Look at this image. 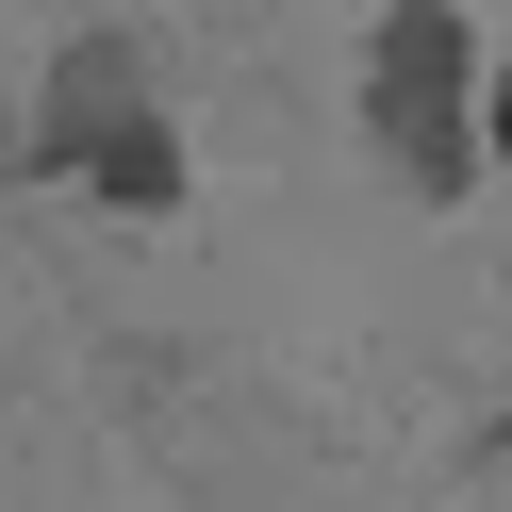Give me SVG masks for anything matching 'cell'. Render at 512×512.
<instances>
[{
  "label": "cell",
  "mask_w": 512,
  "mask_h": 512,
  "mask_svg": "<svg viewBox=\"0 0 512 512\" xmlns=\"http://www.w3.org/2000/svg\"><path fill=\"white\" fill-rule=\"evenodd\" d=\"M17 182H100L116 215H182V133H166V100H149V50L116 34V17H83L67 50H50V83H34V133L0 149Z\"/></svg>",
  "instance_id": "6da1fadb"
},
{
  "label": "cell",
  "mask_w": 512,
  "mask_h": 512,
  "mask_svg": "<svg viewBox=\"0 0 512 512\" xmlns=\"http://www.w3.org/2000/svg\"><path fill=\"white\" fill-rule=\"evenodd\" d=\"M364 133H380V166H397L413 199H463L479 182V34H463V0H380Z\"/></svg>",
  "instance_id": "7a4b0ae2"
},
{
  "label": "cell",
  "mask_w": 512,
  "mask_h": 512,
  "mask_svg": "<svg viewBox=\"0 0 512 512\" xmlns=\"http://www.w3.org/2000/svg\"><path fill=\"white\" fill-rule=\"evenodd\" d=\"M479 166H512V67L479 83Z\"/></svg>",
  "instance_id": "3957f363"
}]
</instances>
